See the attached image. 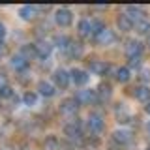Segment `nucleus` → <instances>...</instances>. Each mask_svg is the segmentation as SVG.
<instances>
[{
    "label": "nucleus",
    "instance_id": "6e6552de",
    "mask_svg": "<svg viewBox=\"0 0 150 150\" xmlns=\"http://www.w3.org/2000/svg\"><path fill=\"white\" fill-rule=\"evenodd\" d=\"M141 53H143V45L135 40H129L128 45H126V54L129 58H133V56H141Z\"/></svg>",
    "mask_w": 150,
    "mask_h": 150
},
{
    "label": "nucleus",
    "instance_id": "7c9ffc66",
    "mask_svg": "<svg viewBox=\"0 0 150 150\" xmlns=\"http://www.w3.org/2000/svg\"><path fill=\"white\" fill-rule=\"evenodd\" d=\"M4 36H6V26H4L2 23H0V40H2Z\"/></svg>",
    "mask_w": 150,
    "mask_h": 150
},
{
    "label": "nucleus",
    "instance_id": "f704fd0d",
    "mask_svg": "<svg viewBox=\"0 0 150 150\" xmlns=\"http://www.w3.org/2000/svg\"><path fill=\"white\" fill-rule=\"evenodd\" d=\"M146 129H148V133H150V122H148V124H146Z\"/></svg>",
    "mask_w": 150,
    "mask_h": 150
},
{
    "label": "nucleus",
    "instance_id": "c756f323",
    "mask_svg": "<svg viewBox=\"0 0 150 150\" xmlns=\"http://www.w3.org/2000/svg\"><path fill=\"white\" fill-rule=\"evenodd\" d=\"M141 66V56H133L129 58V68H139Z\"/></svg>",
    "mask_w": 150,
    "mask_h": 150
},
{
    "label": "nucleus",
    "instance_id": "4be33fe9",
    "mask_svg": "<svg viewBox=\"0 0 150 150\" xmlns=\"http://www.w3.org/2000/svg\"><path fill=\"white\" fill-rule=\"evenodd\" d=\"M135 30H137L139 34H148V32H150V21H148V19L139 21L137 25H135Z\"/></svg>",
    "mask_w": 150,
    "mask_h": 150
},
{
    "label": "nucleus",
    "instance_id": "6ab92c4d",
    "mask_svg": "<svg viewBox=\"0 0 150 150\" xmlns=\"http://www.w3.org/2000/svg\"><path fill=\"white\" fill-rule=\"evenodd\" d=\"M77 28H79V34H81V36H90L92 34V25H90L88 19H81Z\"/></svg>",
    "mask_w": 150,
    "mask_h": 150
},
{
    "label": "nucleus",
    "instance_id": "cd10ccee",
    "mask_svg": "<svg viewBox=\"0 0 150 150\" xmlns=\"http://www.w3.org/2000/svg\"><path fill=\"white\" fill-rule=\"evenodd\" d=\"M11 96H13V90H11V86H8V84L0 86V98H11Z\"/></svg>",
    "mask_w": 150,
    "mask_h": 150
},
{
    "label": "nucleus",
    "instance_id": "4468645a",
    "mask_svg": "<svg viewBox=\"0 0 150 150\" xmlns=\"http://www.w3.org/2000/svg\"><path fill=\"white\" fill-rule=\"evenodd\" d=\"M38 90H40L41 96H47V98H51L54 94V86L51 83H47V81H40L38 83Z\"/></svg>",
    "mask_w": 150,
    "mask_h": 150
},
{
    "label": "nucleus",
    "instance_id": "f8f14e48",
    "mask_svg": "<svg viewBox=\"0 0 150 150\" xmlns=\"http://www.w3.org/2000/svg\"><path fill=\"white\" fill-rule=\"evenodd\" d=\"M116 25H118V28H120V30H124V32H128V30H131V28L135 26L133 21H131V19L126 15V13H122V15L116 19Z\"/></svg>",
    "mask_w": 150,
    "mask_h": 150
},
{
    "label": "nucleus",
    "instance_id": "f257e3e1",
    "mask_svg": "<svg viewBox=\"0 0 150 150\" xmlns=\"http://www.w3.org/2000/svg\"><path fill=\"white\" fill-rule=\"evenodd\" d=\"M54 21H56L58 26H69L71 21H73V15L68 8H60V9H56V13H54Z\"/></svg>",
    "mask_w": 150,
    "mask_h": 150
},
{
    "label": "nucleus",
    "instance_id": "dca6fc26",
    "mask_svg": "<svg viewBox=\"0 0 150 150\" xmlns=\"http://www.w3.org/2000/svg\"><path fill=\"white\" fill-rule=\"evenodd\" d=\"M11 66H13L15 69H19V71H23V69H26L28 60H26L23 54H15V56L11 58Z\"/></svg>",
    "mask_w": 150,
    "mask_h": 150
},
{
    "label": "nucleus",
    "instance_id": "20e7f679",
    "mask_svg": "<svg viewBox=\"0 0 150 150\" xmlns=\"http://www.w3.org/2000/svg\"><path fill=\"white\" fill-rule=\"evenodd\" d=\"M77 107H79V103L75 101V98L73 100H66V101L60 103V112L66 115V116H73L75 112H77Z\"/></svg>",
    "mask_w": 150,
    "mask_h": 150
},
{
    "label": "nucleus",
    "instance_id": "473e14b6",
    "mask_svg": "<svg viewBox=\"0 0 150 150\" xmlns=\"http://www.w3.org/2000/svg\"><path fill=\"white\" fill-rule=\"evenodd\" d=\"M144 111H146V112H148V115H150V101L146 103V105H144Z\"/></svg>",
    "mask_w": 150,
    "mask_h": 150
},
{
    "label": "nucleus",
    "instance_id": "2eb2a0df",
    "mask_svg": "<svg viewBox=\"0 0 150 150\" xmlns=\"http://www.w3.org/2000/svg\"><path fill=\"white\" fill-rule=\"evenodd\" d=\"M36 49H38V56L45 58V56L51 54V49H53V45H51L49 41H40V43H36Z\"/></svg>",
    "mask_w": 150,
    "mask_h": 150
},
{
    "label": "nucleus",
    "instance_id": "2f4dec72",
    "mask_svg": "<svg viewBox=\"0 0 150 150\" xmlns=\"http://www.w3.org/2000/svg\"><path fill=\"white\" fill-rule=\"evenodd\" d=\"M150 79V71L146 69V71H143V81H148Z\"/></svg>",
    "mask_w": 150,
    "mask_h": 150
},
{
    "label": "nucleus",
    "instance_id": "5701e85b",
    "mask_svg": "<svg viewBox=\"0 0 150 150\" xmlns=\"http://www.w3.org/2000/svg\"><path fill=\"white\" fill-rule=\"evenodd\" d=\"M21 54L25 56V58L28 60L30 56H38V49H36V45H25L21 49Z\"/></svg>",
    "mask_w": 150,
    "mask_h": 150
},
{
    "label": "nucleus",
    "instance_id": "423d86ee",
    "mask_svg": "<svg viewBox=\"0 0 150 150\" xmlns=\"http://www.w3.org/2000/svg\"><path fill=\"white\" fill-rule=\"evenodd\" d=\"M53 77H54L56 86H60V88H66L69 84V81H71V79H69V73L66 71V69H56Z\"/></svg>",
    "mask_w": 150,
    "mask_h": 150
},
{
    "label": "nucleus",
    "instance_id": "0eeeda50",
    "mask_svg": "<svg viewBox=\"0 0 150 150\" xmlns=\"http://www.w3.org/2000/svg\"><path fill=\"white\" fill-rule=\"evenodd\" d=\"M96 41L100 45H109V43H112L115 41V34H112V30H109V28H103V30L100 32V34L96 36Z\"/></svg>",
    "mask_w": 150,
    "mask_h": 150
},
{
    "label": "nucleus",
    "instance_id": "f3484780",
    "mask_svg": "<svg viewBox=\"0 0 150 150\" xmlns=\"http://www.w3.org/2000/svg\"><path fill=\"white\" fill-rule=\"evenodd\" d=\"M135 98H137L139 101L148 103V101H150V88H148V86H139V88H135Z\"/></svg>",
    "mask_w": 150,
    "mask_h": 150
},
{
    "label": "nucleus",
    "instance_id": "c85d7f7f",
    "mask_svg": "<svg viewBox=\"0 0 150 150\" xmlns=\"http://www.w3.org/2000/svg\"><path fill=\"white\" fill-rule=\"evenodd\" d=\"M56 144H58V143H56V139H54V137H51V139H47L45 148H47V150H56Z\"/></svg>",
    "mask_w": 150,
    "mask_h": 150
},
{
    "label": "nucleus",
    "instance_id": "b1692460",
    "mask_svg": "<svg viewBox=\"0 0 150 150\" xmlns=\"http://www.w3.org/2000/svg\"><path fill=\"white\" fill-rule=\"evenodd\" d=\"M98 96H100V100H109L111 98V86L109 84H101L98 88Z\"/></svg>",
    "mask_w": 150,
    "mask_h": 150
},
{
    "label": "nucleus",
    "instance_id": "f03ea898",
    "mask_svg": "<svg viewBox=\"0 0 150 150\" xmlns=\"http://www.w3.org/2000/svg\"><path fill=\"white\" fill-rule=\"evenodd\" d=\"M103 128H105V122H103V118L98 112H92L90 116H88V129L94 131V133H101Z\"/></svg>",
    "mask_w": 150,
    "mask_h": 150
},
{
    "label": "nucleus",
    "instance_id": "c9c22d12",
    "mask_svg": "<svg viewBox=\"0 0 150 150\" xmlns=\"http://www.w3.org/2000/svg\"><path fill=\"white\" fill-rule=\"evenodd\" d=\"M148 45H150V38H148Z\"/></svg>",
    "mask_w": 150,
    "mask_h": 150
},
{
    "label": "nucleus",
    "instance_id": "39448f33",
    "mask_svg": "<svg viewBox=\"0 0 150 150\" xmlns=\"http://www.w3.org/2000/svg\"><path fill=\"white\" fill-rule=\"evenodd\" d=\"M69 79H71V83L73 84H86V81H88V73L84 71V69H71L69 71Z\"/></svg>",
    "mask_w": 150,
    "mask_h": 150
},
{
    "label": "nucleus",
    "instance_id": "bb28decb",
    "mask_svg": "<svg viewBox=\"0 0 150 150\" xmlns=\"http://www.w3.org/2000/svg\"><path fill=\"white\" fill-rule=\"evenodd\" d=\"M90 25H92V34H94V36H98V34H100V32L103 30V28H105V26H103V23H101V21H98V19H92Z\"/></svg>",
    "mask_w": 150,
    "mask_h": 150
},
{
    "label": "nucleus",
    "instance_id": "393cba45",
    "mask_svg": "<svg viewBox=\"0 0 150 150\" xmlns=\"http://www.w3.org/2000/svg\"><path fill=\"white\" fill-rule=\"evenodd\" d=\"M56 47H58V49H62V51H66L69 47V43H71V40H69V38H66V36H60V38H56Z\"/></svg>",
    "mask_w": 150,
    "mask_h": 150
},
{
    "label": "nucleus",
    "instance_id": "9d476101",
    "mask_svg": "<svg viewBox=\"0 0 150 150\" xmlns=\"http://www.w3.org/2000/svg\"><path fill=\"white\" fill-rule=\"evenodd\" d=\"M112 139H115L116 143H120V144H128L131 141V131H128V129H116L115 133H112Z\"/></svg>",
    "mask_w": 150,
    "mask_h": 150
},
{
    "label": "nucleus",
    "instance_id": "e433bc0d",
    "mask_svg": "<svg viewBox=\"0 0 150 150\" xmlns=\"http://www.w3.org/2000/svg\"><path fill=\"white\" fill-rule=\"evenodd\" d=\"M148 150H150V148H148Z\"/></svg>",
    "mask_w": 150,
    "mask_h": 150
},
{
    "label": "nucleus",
    "instance_id": "412c9836",
    "mask_svg": "<svg viewBox=\"0 0 150 150\" xmlns=\"http://www.w3.org/2000/svg\"><path fill=\"white\" fill-rule=\"evenodd\" d=\"M129 68H118L116 69V81H120V83H128L129 81Z\"/></svg>",
    "mask_w": 150,
    "mask_h": 150
},
{
    "label": "nucleus",
    "instance_id": "aec40b11",
    "mask_svg": "<svg viewBox=\"0 0 150 150\" xmlns=\"http://www.w3.org/2000/svg\"><path fill=\"white\" fill-rule=\"evenodd\" d=\"M66 53H68L69 56H75V58H77V56H81L83 54V45L81 43H69V47L68 49H66Z\"/></svg>",
    "mask_w": 150,
    "mask_h": 150
},
{
    "label": "nucleus",
    "instance_id": "9b49d317",
    "mask_svg": "<svg viewBox=\"0 0 150 150\" xmlns=\"http://www.w3.org/2000/svg\"><path fill=\"white\" fill-rule=\"evenodd\" d=\"M94 90H81V92H77L75 94V101L77 103H90L94 101Z\"/></svg>",
    "mask_w": 150,
    "mask_h": 150
},
{
    "label": "nucleus",
    "instance_id": "72a5a7b5",
    "mask_svg": "<svg viewBox=\"0 0 150 150\" xmlns=\"http://www.w3.org/2000/svg\"><path fill=\"white\" fill-rule=\"evenodd\" d=\"M4 53V47H2V41H0V54Z\"/></svg>",
    "mask_w": 150,
    "mask_h": 150
},
{
    "label": "nucleus",
    "instance_id": "1a4fd4ad",
    "mask_svg": "<svg viewBox=\"0 0 150 150\" xmlns=\"http://www.w3.org/2000/svg\"><path fill=\"white\" fill-rule=\"evenodd\" d=\"M38 6H23L21 9H19V15H21L25 21H34V19L38 17Z\"/></svg>",
    "mask_w": 150,
    "mask_h": 150
},
{
    "label": "nucleus",
    "instance_id": "a211bd4d",
    "mask_svg": "<svg viewBox=\"0 0 150 150\" xmlns=\"http://www.w3.org/2000/svg\"><path fill=\"white\" fill-rule=\"evenodd\" d=\"M107 69H109V66H107L105 62H98V60H94V62L90 64V71L96 73V75H103Z\"/></svg>",
    "mask_w": 150,
    "mask_h": 150
},
{
    "label": "nucleus",
    "instance_id": "7ed1b4c3",
    "mask_svg": "<svg viewBox=\"0 0 150 150\" xmlns=\"http://www.w3.org/2000/svg\"><path fill=\"white\" fill-rule=\"evenodd\" d=\"M126 15H128L131 21H133V25H137L139 21L146 19V17H144V11H143L139 6H128V8H126Z\"/></svg>",
    "mask_w": 150,
    "mask_h": 150
},
{
    "label": "nucleus",
    "instance_id": "ddd939ff",
    "mask_svg": "<svg viewBox=\"0 0 150 150\" xmlns=\"http://www.w3.org/2000/svg\"><path fill=\"white\" fill-rule=\"evenodd\" d=\"M64 133L68 135L69 139H81V135H83L81 133V128H79L77 124H68L64 128Z\"/></svg>",
    "mask_w": 150,
    "mask_h": 150
},
{
    "label": "nucleus",
    "instance_id": "a878e982",
    "mask_svg": "<svg viewBox=\"0 0 150 150\" xmlns=\"http://www.w3.org/2000/svg\"><path fill=\"white\" fill-rule=\"evenodd\" d=\"M23 101H25V105H28V107H34L36 101H38V96L34 92H26L25 98H23Z\"/></svg>",
    "mask_w": 150,
    "mask_h": 150
}]
</instances>
